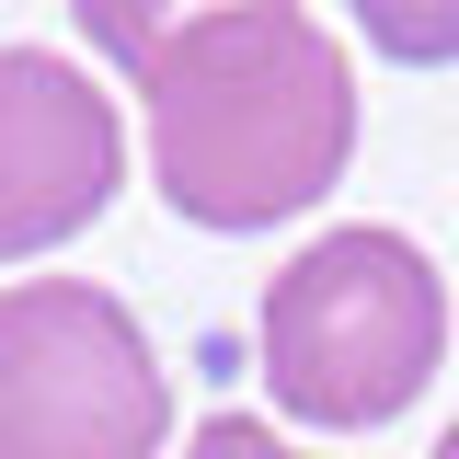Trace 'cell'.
Listing matches in <instances>:
<instances>
[{"instance_id": "3", "label": "cell", "mask_w": 459, "mask_h": 459, "mask_svg": "<svg viewBox=\"0 0 459 459\" xmlns=\"http://www.w3.org/2000/svg\"><path fill=\"white\" fill-rule=\"evenodd\" d=\"M172 379L138 310L92 276H23L0 299V459H161Z\"/></svg>"}, {"instance_id": "4", "label": "cell", "mask_w": 459, "mask_h": 459, "mask_svg": "<svg viewBox=\"0 0 459 459\" xmlns=\"http://www.w3.org/2000/svg\"><path fill=\"white\" fill-rule=\"evenodd\" d=\"M126 126L57 47H0V264L57 253L115 207Z\"/></svg>"}, {"instance_id": "1", "label": "cell", "mask_w": 459, "mask_h": 459, "mask_svg": "<svg viewBox=\"0 0 459 459\" xmlns=\"http://www.w3.org/2000/svg\"><path fill=\"white\" fill-rule=\"evenodd\" d=\"M150 92V184L184 230H276L322 207L356 161V69L299 12H219L138 81Z\"/></svg>"}, {"instance_id": "6", "label": "cell", "mask_w": 459, "mask_h": 459, "mask_svg": "<svg viewBox=\"0 0 459 459\" xmlns=\"http://www.w3.org/2000/svg\"><path fill=\"white\" fill-rule=\"evenodd\" d=\"M344 12L391 69H448L459 57V0H344Z\"/></svg>"}, {"instance_id": "8", "label": "cell", "mask_w": 459, "mask_h": 459, "mask_svg": "<svg viewBox=\"0 0 459 459\" xmlns=\"http://www.w3.org/2000/svg\"><path fill=\"white\" fill-rule=\"evenodd\" d=\"M437 459H459V425H448V437H437Z\"/></svg>"}, {"instance_id": "5", "label": "cell", "mask_w": 459, "mask_h": 459, "mask_svg": "<svg viewBox=\"0 0 459 459\" xmlns=\"http://www.w3.org/2000/svg\"><path fill=\"white\" fill-rule=\"evenodd\" d=\"M219 12H264V0H69V23H81L126 81H150V69H161L195 23H219Z\"/></svg>"}, {"instance_id": "2", "label": "cell", "mask_w": 459, "mask_h": 459, "mask_svg": "<svg viewBox=\"0 0 459 459\" xmlns=\"http://www.w3.org/2000/svg\"><path fill=\"white\" fill-rule=\"evenodd\" d=\"M253 356L276 413L322 425V437H368L425 402L437 356H448V276L402 241V230L356 219L322 230L310 253H287L253 310Z\"/></svg>"}, {"instance_id": "7", "label": "cell", "mask_w": 459, "mask_h": 459, "mask_svg": "<svg viewBox=\"0 0 459 459\" xmlns=\"http://www.w3.org/2000/svg\"><path fill=\"white\" fill-rule=\"evenodd\" d=\"M184 459H310V448H287L276 425H253V413H207L184 437Z\"/></svg>"}]
</instances>
